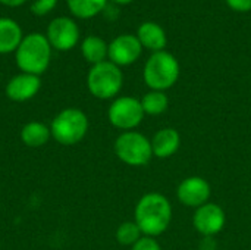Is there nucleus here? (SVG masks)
Segmentation results:
<instances>
[{"label":"nucleus","instance_id":"f257e3e1","mask_svg":"<svg viewBox=\"0 0 251 250\" xmlns=\"http://www.w3.org/2000/svg\"><path fill=\"white\" fill-rule=\"evenodd\" d=\"M172 208L168 199L159 193H149L140 199L135 208V222L141 233L153 237L159 236L169 227Z\"/></svg>","mask_w":251,"mask_h":250},{"label":"nucleus","instance_id":"f03ea898","mask_svg":"<svg viewBox=\"0 0 251 250\" xmlns=\"http://www.w3.org/2000/svg\"><path fill=\"white\" fill-rule=\"evenodd\" d=\"M51 46L44 34L32 32L22 38L15 52L18 68L25 74L41 75L50 65Z\"/></svg>","mask_w":251,"mask_h":250},{"label":"nucleus","instance_id":"7ed1b4c3","mask_svg":"<svg viewBox=\"0 0 251 250\" xmlns=\"http://www.w3.org/2000/svg\"><path fill=\"white\" fill-rule=\"evenodd\" d=\"M51 137L62 146H74L79 143L88 131L87 115L76 108L60 111L50 125Z\"/></svg>","mask_w":251,"mask_h":250},{"label":"nucleus","instance_id":"20e7f679","mask_svg":"<svg viewBox=\"0 0 251 250\" xmlns=\"http://www.w3.org/2000/svg\"><path fill=\"white\" fill-rule=\"evenodd\" d=\"M179 77V63L168 52H154L146 63L144 68V81L146 84L156 90L162 91L171 88Z\"/></svg>","mask_w":251,"mask_h":250},{"label":"nucleus","instance_id":"39448f33","mask_svg":"<svg viewBox=\"0 0 251 250\" xmlns=\"http://www.w3.org/2000/svg\"><path fill=\"white\" fill-rule=\"evenodd\" d=\"M122 83L124 77L119 66L107 60L93 65L87 77V87L90 93L103 100L115 97L121 91Z\"/></svg>","mask_w":251,"mask_h":250},{"label":"nucleus","instance_id":"423d86ee","mask_svg":"<svg viewBox=\"0 0 251 250\" xmlns=\"http://www.w3.org/2000/svg\"><path fill=\"white\" fill-rule=\"evenodd\" d=\"M116 156L129 167H144L153 156L151 141L135 131L122 133L115 141Z\"/></svg>","mask_w":251,"mask_h":250},{"label":"nucleus","instance_id":"0eeeda50","mask_svg":"<svg viewBox=\"0 0 251 250\" xmlns=\"http://www.w3.org/2000/svg\"><path fill=\"white\" fill-rule=\"evenodd\" d=\"M107 116L113 127L121 130H132L143 121L144 111L140 100L124 96L110 105Z\"/></svg>","mask_w":251,"mask_h":250},{"label":"nucleus","instance_id":"6e6552de","mask_svg":"<svg viewBox=\"0 0 251 250\" xmlns=\"http://www.w3.org/2000/svg\"><path fill=\"white\" fill-rule=\"evenodd\" d=\"M46 37L51 49L66 52V50L74 49L78 44L79 28L74 19L68 16H59L49 24Z\"/></svg>","mask_w":251,"mask_h":250},{"label":"nucleus","instance_id":"1a4fd4ad","mask_svg":"<svg viewBox=\"0 0 251 250\" xmlns=\"http://www.w3.org/2000/svg\"><path fill=\"white\" fill-rule=\"evenodd\" d=\"M143 46L140 40L131 34H124L116 37L109 44L107 56L110 57V62L116 66H126L134 63L140 55H141Z\"/></svg>","mask_w":251,"mask_h":250},{"label":"nucleus","instance_id":"9d476101","mask_svg":"<svg viewBox=\"0 0 251 250\" xmlns=\"http://www.w3.org/2000/svg\"><path fill=\"white\" fill-rule=\"evenodd\" d=\"M196 230L203 236L218 234L225 225V212L215 203H204L200 206L193 218Z\"/></svg>","mask_w":251,"mask_h":250},{"label":"nucleus","instance_id":"9b49d317","mask_svg":"<svg viewBox=\"0 0 251 250\" xmlns=\"http://www.w3.org/2000/svg\"><path fill=\"white\" fill-rule=\"evenodd\" d=\"M176 194L185 206L200 208L210 196V186L201 177H188L179 184Z\"/></svg>","mask_w":251,"mask_h":250},{"label":"nucleus","instance_id":"f8f14e48","mask_svg":"<svg viewBox=\"0 0 251 250\" xmlns=\"http://www.w3.org/2000/svg\"><path fill=\"white\" fill-rule=\"evenodd\" d=\"M41 88V80L38 75L21 72L10 78L6 84V96L13 102H26L31 100Z\"/></svg>","mask_w":251,"mask_h":250},{"label":"nucleus","instance_id":"ddd939ff","mask_svg":"<svg viewBox=\"0 0 251 250\" xmlns=\"http://www.w3.org/2000/svg\"><path fill=\"white\" fill-rule=\"evenodd\" d=\"M181 144L179 133L175 128H162L157 131L151 140V150L153 155L157 158H169L176 153Z\"/></svg>","mask_w":251,"mask_h":250},{"label":"nucleus","instance_id":"4468645a","mask_svg":"<svg viewBox=\"0 0 251 250\" xmlns=\"http://www.w3.org/2000/svg\"><path fill=\"white\" fill-rule=\"evenodd\" d=\"M24 35L19 24L10 18H0V55L16 52Z\"/></svg>","mask_w":251,"mask_h":250},{"label":"nucleus","instance_id":"2eb2a0df","mask_svg":"<svg viewBox=\"0 0 251 250\" xmlns=\"http://www.w3.org/2000/svg\"><path fill=\"white\" fill-rule=\"evenodd\" d=\"M141 46L154 50V52H162V49L166 46V34L163 28L154 22H144L138 28V37Z\"/></svg>","mask_w":251,"mask_h":250},{"label":"nucleus","instance_id":"dca6fc26","mask_svg":"<svg viewBox=\"0 0 251 250\" xmlns=\"http://www.w3.org/2000/svg\"><path fill=\"white\" fill-rule=\"evenodd\" d=\"M51 137L50 128L38 121H31L22 127L21 140L28 147H41L44 146Z\"/></svg>","mask_w":251,"mask_h":250},{"label":"nucleus","instance_id":"f3484780","mask_svg":"<svg viewBox=\"0 0 251 250\" xmlns=\"http://www.w3.org/2000/svg\"><path fill=\"white\" fill-rule=\"evenodd\" d=\"M81 52L87 62L97 65V63L104 62L107 52H109V46L106 44V41L103 38H100L97 35H88L81 43Z\"/></svg>","mask_w":251,"mask_h":250},{"label":"nucleus","instance_id":"a211bd4d","mask_svg":"<svg viewBox=\"0 0 251 250\" xmlns=\"http://www.w3.org/2000/svg\"><path fill=\"white\" fill-rule=\"evenodd\" d=\"M71 13L79 19H88L104 10L107 0H66Z\"/></svg>","mask_w":251,"mask_h":250},{"label":"nucleus","instance_id":"6ab92c4d","mask_svg":"<svg viewBox=\"0 0 251 250\" xmlns=\"http://www.w3.org/2000/svg\"><path fill=\"white\" fill-rule=\"evenodd\" d=\"M140 102H141L144 113H149V115H160L168 109V105H169L168 96L163 91H156V90L147 93Z\"/></svg>","mask_w":251,"mask_h":250},{"label":"nucleus","instance_id":"aec40b11","mask_svg":"<svg viewBox=\"0 0 251 250\" xmlns=\"http://www.w3.org/2000/svg\"><path fill=\"white\" fill-rule=\"evenodd\" d=\"M140 239H141V230L137 225V222H131V221L124 222L116 230V240L124 246H129V245L134 246Z\"/></svg>","mask_w":251,"mask_h":250},{"label":"nucleus","instance_id":"412c9836","mask_svg":"<svg viewBox=\"0 0 251 250\" xmlns=\"http://www.w3.org/2000/svg\"><path fill=\"white\" fill-rule=\"evenodd\" d=\"M57 0H35L31 4V12L37 16H44L54 9Z\"/></svg>","mask_w":251,"mask_h":250},{"label":"nucleus","instance_id":"4be33fe9","mask_svg":"<svg viewBox=\"0 0 251 250\" xmlns=\"http://www.w3.org/2000/svg\"><path fill=\"white\" fill-rule=\"evenodd\" d=\"M132 250H162L159 243L151 239V237H141L134 246H132Z\"/></svg>","mask_w":251,"mask_h":250},{"label":"nucleus","instance_id":"5701e85b","mask_svg":"<svg viewBox=\"0 0 251 250\" xmlns=\"http://www.w3.org/2000/svg\"><path fill=\"white\" fill-rule=\"evenodd\" d=\"M228 6L237 12H249L251 10V0H226Z\"/></svg>","mask_w":251,"mask_h":250},{"label":"nucleus","instance_id":"b1692460","mask_svg":"<svg viewBox=\"0 0 251 250\" xmlns=\"http://www.w3.org/2000/svg\"><path fill=\"white\" fill-rule=\"evenodd\" d=\"M26 0H0L1 4L4 6H9V7H18V6H22Z\"/></svg>","mask_w":251,"mask_h":250},{"label":"nucleus","instance_id":"393cba45","mask_svg":"<svg viewBox=\"0 0 251 250\" xmlns=\"http://www.w3.org/2000/svg\"><path fill=\"white\" fill-rule=\"evenodd\" d=\"M115 3H118V4H128V3H131L132 0H113Z\"/></svg>","mask_w":251,"mask_h":250}]
</instances>
